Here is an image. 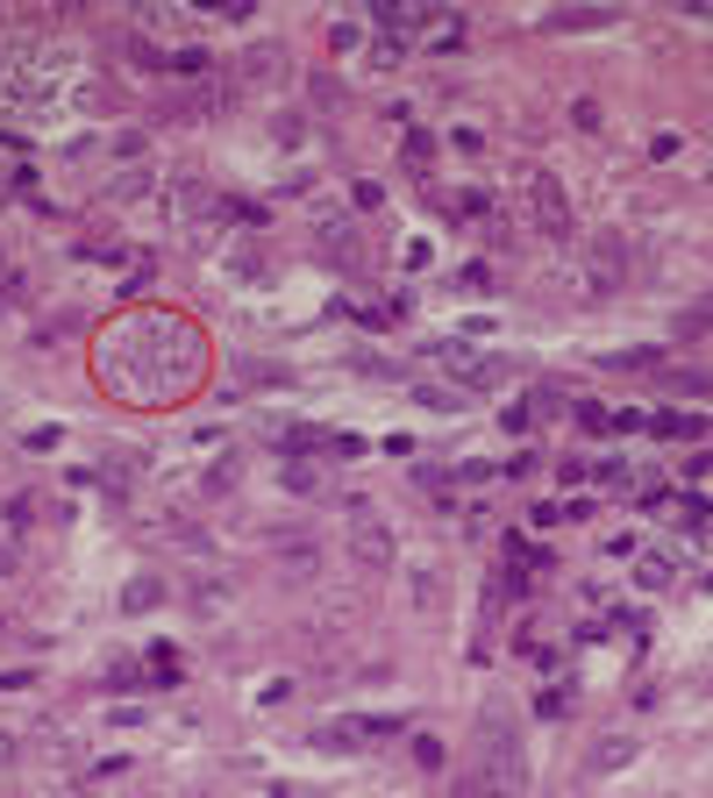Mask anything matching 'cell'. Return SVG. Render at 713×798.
I'll return each mask as SVG.
<instances>
[{
    "label": "cell",
    "mask_w": 713,
    "mask_h": 798,
    "mask_svg": "<svg viewBox=\"0 0 713 798\" xmlns=\"http://www.w3.org/2000/svg\"><path fill=\"white\" fill-rule=\"evenodd\" d=\"M671 385H677V393H700V400H713V378H706V371H677Z\"/></svg>",
    "instance_id": "7"
},
{
    "label": "cell",
    "mask_w": 713,
    "mask_h": 798,
    "mask_svg": "<svg viewBox=\"0 0 713 798\" xmlns=\"http://www.w3.org/2000/svg\"><path fill=\"white\" fill-rule=\"evenodd\" d=\"M529 208H535V229L550 243H571V200L556 185V172H529Z\"/></svg>",
    "instance_id": "3"
},
{
    "label": "cell",
    "mask_w": 713,
    "mask_h": 798,
    "mask_svg": "<svg viewBox=\"0 0 713 798\" xmlns=\"http://www.w3.org/2000/svg\"><path fill=\"white\" fill-rule=\"evenodd\" d=\"M0 193H8V185H0Z\"/></svg>",
    "instance_id": "12"
},
{
    "label": "cell",
    "mask_w": 713,
    "mask_h": 798,
    "mask_svg": "<svg viewBox=\"0 0 713 798\" xmlns=\"http://www.w3.org/2000/svg\"><path fill=\"white\" fill-rule=\"evenodd\" d=\"M414 756L429 762V770H443V741H435V735H414Z\"/></svg>",
    "instance_id": "9"
},
{
    "label": "cell",
    "mask_w": 713,
    "mask_h": 798,
    "mask_svg": "<svg viewBox=\"0 0 713 798\" xmlns=\"http://www.w3.org/2000/svg\"><path fill=\"white\" fill-rule=\"evenodd\" d=\"M614 762H627V741H621V735L600 741V770H614Z\"/></svg>",
    "instance_id": "10"
},
{
    "label": "cell",
    "mask_w": 713,
    "mask_h": 798,
    "mask_svg": "<svg viewBox=\"0 0 713 798\" xmlns=\"http://www.w3.org/2000/svg\"><path fill=\"white\" fill-rule=\"evenodd\" d=\"M621 279H627V243L621 235H592L585 243V293L606 300V293H621Z\"/></svg>",
    "instance_id": "2"
},
{
    "label": "cell",
    "mask_w": 713,
    "mask_h": 798,
    "mask_svg": "<svg viewBox=\"0 0 713 798\" xmlns=\"http://www.w3.org/2000/svg\"><path fill=\"white\" fill-rule=\"evenodd\" d=\"M172 72H179V79H208V72H214V58H208L200 43H185V50H172Z\"/></svg>",
    "instance_id": "5"
},
{
    "label": "cell",
    "mask_w": 713,
    "mask_h": 798,
    "mask_svg": "<svg viewBox=\"0 0 713 798\" xmlns=\"http://www.w3.org/2000/svg\"><path fill=\"white\" fill-rule=\"evenodd\" d=\"M479 735H485V756H479V770L492 777V785H506V791L521 798V741H514V713H506V706H485Z\"/></svg>",
    "instance_id": "1"
},
{
    "label": "cell",
    "mask_w": 713,
    "mask_h": 798,
    "mask_svg": "<svg viewBox=\"0 0 713 798\" xmlns=\"http://www.w3.org/2000/svg\"><path fill=\"white\" fill-rule=\"evenodd\" d=\"M29 514H37V499H29V492H14V499H8V528H29Z\"/></svg>",
    "instance_id": "8"
},
{
    "label": "cell",
    "mask_w": 713,
    "mask_h": 798,
    "mask_svg": "<svg viewBox=\"0 0 713 798\" xmlns=\"http://www.w3.org/2000/svg\"><path fill=\"white\" fill-rule=\"evenodd\" d=\"M456 798H514L506 785H492L485 770H471V777H456Z\"/></svg>",
    "instance_id": "6"
},
{
    "label": "cell",
    "mask_w": 713,
    "mask_h": 798,
    "mask_svg": "<svg viewBox=\"0 0 713 798\" xmlns=\"http://www.w3.org/2000/svg\"><path fill=\"white\" fill-rule=\"evenodd\" d=\"M350 549L364 556V570H385V564H393V535H385V521L379 514H356L350 521Z\"/></svg>",
    "instance_id": "4"
},
{
    "label": "cell",
    "mask_w": 713,
    "mask_h": 798,
    "mask_svg": "<svg viewBox=\"0 0 713 798\" xmlns=\"http://www.w3.org/2000/svg\"><path fill=\"white\" fill-rule=\"evenodd\" d=\"M8 293H14V271H8V264H0V300H8Z\"/></svg>",
    "instance_id": "11"
}]
</instances>
